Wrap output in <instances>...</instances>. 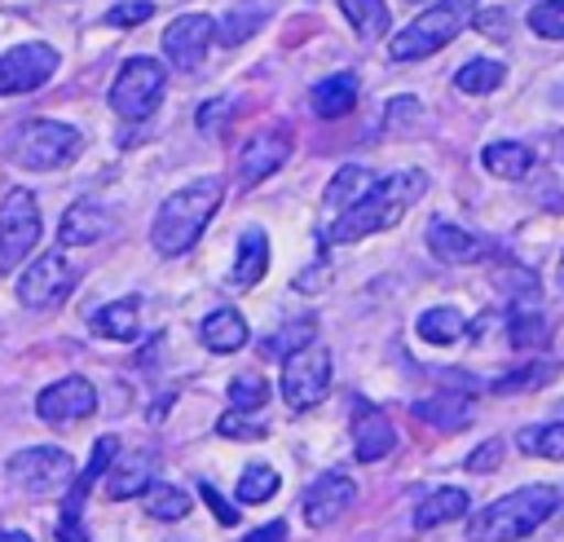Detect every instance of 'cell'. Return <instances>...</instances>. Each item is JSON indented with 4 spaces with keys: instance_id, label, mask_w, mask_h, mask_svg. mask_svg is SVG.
Masks as SVG:
<instances>
[{
    "instance_id": "obj_1",
    "label": "cell",
    "mask_w": 564,
    "mask_h": 542,
    "mask_svg": "<svg viewBox=\"0 0 564 542\" xmlns=\"http://www.w3.org/2000/svg\"><path fill=\"white\" fill-rule=\"evenodd\" d=\"M427 194V172L419 167H401V172H388L379 176L352 207H344L326 229H322V242H361L370 234H383L392 225H401V216Z\"/></svg>"
},
{
    "instance_id": "obj_2",
    "label": "cell",
    "mask_w": 564,
    "mask_h": 542,
    "mask_svg": "<svg viewBox=\"0 0 564 542\" xmlns=\"http://www.w3.org/2000/svg\"><path fill=\"white\" fill-rule=\"evenodd\" d=\"M220 198H225V185L216 176H198V181L181 185L176 194H167L154 212V225H150L154 251L159 256H185L203 238L212 216L220 212Z\"/></svg>"
},
{
    "instance_id": "obj_3",
    "label": "cell",
    "mask_w": 564,
    "mask_h": 542,
    "mask_svg": "<svg viewBox=\"0 0 564 542\" xmlns=\"http://www.w3.org/2000/svg\"><path fill=\"white\" fill-rule=\"evenodd\" d=\"M560 507V489L555 485H520L494 502H485L471 524H467V542H520L529 538L551 511Z\"/></svg>"
},
{
    "instance_id": "obj_4",
    "label": "cell",
    "mask_w": 564,
    "mask_h": 542,
    "mask_svg": "<svg viewBox=\"0 0 564 542\" xmlns=\"http://www.w3.org/2000/svg\"><path fill=\"white\" fill-rule=\"evenodd\" d=\"M476 18V0H432L405 31H397L388 40V57L392 62H419V57H432L441 53L445 44H454L467 22Z\"/></svg>"
},
{
    "instance_id": "obj_5",
    "label": "cell",
    "mask_w": 564,
    "mask_h": 542,
    "mask_svg": "<svg viewBox=\"0 0 564 542\" xmlns=\"http://www.w3.org/2000/svg\"><path fill=\"white\" fill-rule=\"evenodd\" d=\"M79 150H84V137L70 123H57V119H26V123H18L13 145H9L13 163L31 167V172L66 167Z\"/></svg>"
},
{
    "instance_id": "obj_6",
    "label": "cell",
    "mask_w": 564,
    "mask_h": 542,
    "mask_svg": "<svg viewBox=\"0 0 564 542\" xmlns=\"http://www.w3.org/2000/svg\"><path fill=\"white\" fill-rule=\"evenodd\" d=\"M163 88H167V71L154 57H128L119 66L115 84H110V110L119 119H128V123L150 119L159 97H163Z\"/></svg>"
},
{
    "instance_id": "obj_7",
    "label": "cell",
    "mask_w": 564,
    "mask_h": 542,
    "mask_svg": "<svg viewBox=\"0 0 564 542\" xmlns=\"http://www.w3.org/2000/svg\"><path fill=\"white\" fill-rule=\"evenodd\" d=\"M326 388H330V353L317 339H308L282 357V401L291 410L317 405L326 397Z\"/></svg>"
},
{
    "instance_id": "obj_8",
    "label": "cell",
    "mask_w": 564,
    "mask_h": 542,
    "mask_svg": "<svg viewBox=\"0 0 564 542\" xmlns=\"http://www.w3.org/2000/svg\"><path fill=\"white\" fill-rule=\"evenodd\" d=\"M4 471L26 494H62L75 476V458L62 445H26L4 463Z\"/></svg>"
},
{
    "instance_id": "obj_9",
    "label": "cell",
    "mask_w": 564,
    "mask_h": 542,
    "mask_svg": "<svg viewBox=\"0 0 564 542\" xmlns=\"http://www.w3.org/2000/svg\"><path fill=\"white\" fill-rule=\"evenodd\" d=\"M40 242V207L31 189H9L4 207H0V278L9 269H18V260H26Z\"/></svg>"
},
{
    "instance_id": "obj_10",
    "label": "cell",
    "mask_w": 564,
    "mask_h": 542,
    "mask_svg": "<svg viewBox=\"0 0 564 542\" xmlns=\"http://www.w3.org/2000/svg\"><path fill=\"white\" fill-rule=\"evenodd\" d=\"M75 278L79 273L62 251H44L18 273V304L22 308H53L75 291Z\"/></svg>"
},
{
    "instance_id": "obj_11",
    "label": "cell",
    "mask_w": 564,
    "mask_h": 542,
    "mask_svg": "<svg viewBox=\"0 0 564 542\" xmlns=\"http://www.w3.org/2000/svg\"><path fill=\"white\" fill-rule=\"evenodd\" d=\"M57 48L53 44H18L9 53H0V97H13V93H31L40 84H48L57 75Z\"/></svg>"
},
{
    "instance_id": "obj_12",
    "label": "cell",
    "mask_w": 564,
    "mask_h": 542,
    "mask_svg": "<svg viewBox=\"0 0 564 542\" xmlns=\"http://www.w3.org/2000/svg\"><path fill=\"white\" fill-rule=\"evenodd\" d=\"M286 159H291V132H286V128H260V132H251V137L242 141V150H238V185H242V189L260 185V181L273 176Z\"/></svg>"
},
{
    "instance_id": "obj_13",
    "label": "cell",
    "mask_w": 564,
    "mask_h": 542,
    "mask_svg": "<svg viewBox=\"0 0 564 542\" xmlns=\"http://www.w3.org/2000/svg\"><path fill=\"white\" fill-rule=\"evenodd\" d=\"M212 35H216V22H212L207 13H181V18H172L167 31H163V53H167L172 66L198 71L203 57H207Z\"/></svg>"
},
{
    "instance_id": "obj_14",
    "label": "cell",
    "mask_w": 564,
    "mask_h": 542,
    "mask_svg": "<svg viewBox=\"0 0 564 542\" xmlns=\"http://www.w3.org/2000/svg\"><path fill=\"white\" fill-rule=\"evenodd\" d=\"M93 410H97V388L84 375H66L35 397V414L44 423H75V419H88Z\"/></svg>"
},
{
    "instance_id": "obj_15",
    "label": "cell",
    "mask_w": 564,
    "mask_h": 542,
    "mask_svg": "<svg viewBox=\"0 0 564 542\" xmlns=\"http://www.w3.org/2000/svg\"><path fill=\"white\" fill-rule=\"evenodd\" d=\"M352 498H357V485H352V476L348 471H322L308 489H304V498H300V511H304V520L313 524V529H322V524H335L348 507H352Z\"/></svg>"
},
{
    "instance_id": "obj_16",
    "label": "cell",
    "mask_w": 564,
    "mask_h": 542,
    "mask_svg": "<svg viewBox=\"0 0 564 542\" xmlns=\"http://www.w3.org/2000/svg\"><path fill=\"white\" fill-rule=\"evenodd\" d=\"M352 454L361 458V463H379V458H388L392 449H397V427H392V419L379 410V405H370L366 397H357L352 401Z\"/></svg>"
},
{
    "instance_id": "obj_17",
    "label": "cell",
    "mask_w": 564,
    "mask_h": 542,
    "mask_svg": "<svg viewBox=\"0 0 564 542\" xmlns=\"http://www.w3.org/2000/svg\"><path fill=\"white\" fill-rule=\"evenodd\" d=\"M507 339H511V348H529V353L546 344V313H542V300H538V282L533 278H524L520 291L511 295Z\"/></svg>"
},
{
    "instance_id": "obj_18",
    "label": "cell",
    "mask_w": 564,
    "mask_h": 542,
    "mask_svg": "<svg viewBox=\"0 0 564 542\" xmlns=\"http://www.w3.org/2000/svg\"><path fill=\"white\" fill-rule=\"evenodd\" d=\"M427 251L441 260V264H480L489 256V242L476 238L471 229L454 225V220H432L427 225Z\"/></svg>"
},
{
    "instance_id": "obj_19",
    "label": "cell",
    "mask_w": 564,
    "mask_h": 542,
    "mask_svg": "<svg viewBox=\"0 0 564 542\" xmlns=\"http://www.w3.org/2000/svg\"><path fill=\"white\" fill-rule=\"evenodd\" d=\"M264 269H269V238H264L260 225H247L238 234V251H234V264H229V286L247 291L264 278Z\"/></svg>"
},
{
    "instance_id": "obj_20",
    "label": "cell",
    "mask_w": 564,
    "mask_h": 542,
    "mask_svg": "<svg viewBox=\"0 0 564 542\" xmlns=\"http://www.w3.org/2000/svg\"><path fill=\"white\" fill-rule=\"evenodd\" d=\"M414 419L436 432H458L471 423V397H463L458 388H441L427 401H414Z\"/></svg>"
},
{
    "instance_id": "obj_21",
    "label": "cell",
    "mask_w": 564,
    "mask_h": 542,
    "mask_svg": "<svg viewBox=\"0 0 564 542\" xmlns=\"http://www.w3.org/2000/svg\"><path fill=\"white\" fill-rule=\"evenodd\" d=\"M145 485H150V454H115L110 458V476H106V498L110 502H123V498H137V494H145Z\"/></svg>"
},
{
    "instance_id": "obj_22",
    "label": "cell",
    "mask_w": 564,
    "mask_h": 542,
    "mask_svg": "<svg viewBox=\"0 0 564 542\" xmlns=\"http://www.w3.org/2000/svg\"><path fill=\"white\" fill-rule=\"evenodd\" d=\"M106 234H110V216H106L97 203H75V207H66L62 229H57V238H62L66 247H88V242H101Z\"/></svg>"
},
{
    "instance_id": "obj_23",
    "label": "cell",
    "mask_w": 564,
    "mask_h": 542,
    "mask_svg": "<svg viewBox=\"0 0 564 542\" xmlns=\"http://www.w3.org/2000/svg\"><path fill=\"white\" fill-rule=\"evenodd\" d=\"M198 339L212 348V353H238L247 344V317L238 308H212L198 326Z\"/></svg>"
},
{
    "instance_id": "obj_24",
    "label": "cell",
    "mask_w": 564,
    "mask_h": 542,
    "mask_svg": "<svg viewBox=\"0 0 564 542\" xmlns=\"http://www.w3.org/2000/svg\"><path fill=\"white\" fill-rule=\"evenodd\" d=\"M463 516H467V489L436 485L414 507V529H436V524H449V520H463Z\"/></svg>"
},
{
    "instance_id": "obj_25",
    "label": "cell",
    "mask_w": 564,
    "mask_h": 542,
    "mask_svg": "<svg viewBox=\"0 0 564 542\" xmlns=\"http://www.w3.org/2000/svg\"><path fill=\"white\" fill-rule=\"evenodd\" d=\"M379 176L370 172V167H361V163H344L335 176H330V185L322 189V203H326V212L330 216H339L344 207H352L370 185H375Z\"/></svg>"
},
{
    "instance_id": "obj_26",
    "label": "cell",
    "mask_w": 564,
    "mask_h": 542,
    "mask_svg": "<svg viewBox=\"0 0 564 542\" xmlns=\"http://www.w3.org/2000/svg\"><path fill=\"white\" fill-rule=\"evenodd\" d=\"M137 326H141V300L137 295H123V300H110L93 313V330L106 335V339H137Z\"/></svg>"
},
{
    "instance_id": "obj_27",
    "label": "cell",
    "mask_w": 564,
    "mask_h": 542,
    "mask_svg": "<svg viewBox=\"0 0 564 542\" xmlns=\"http://www.w3.org/2000/svg\"><path fill=\"white\" fill-rule=\"evenodd\" d=\"M414 330H419L423 344L445 348V344H458V339L467 335V317H463L454 304H436V308H423V313H419Z\"/></svg>"
},
{
    "instance_id": "obj_28",
    "label": "cell",
    "mask_w": 564,
    "mask_h": 542,
    "mask_svg": "<svg viewBox=\"0 0 564 542\" xmlns=\"http://www.w3.org/2000/svg\"><path fill=\"white\" fill-rule=\"evenodd\" d=\"M357 106V75L339 71V75H326L322 84H313V110L322 119H339Z\"/></svg>"
},
{
    "instance_id": "obj_29",
    "label": "cell",
    "mask_w": 564,
    "mask_h": 542,
    "mask_svg": "<svg viewBox=\"0 0 564 542\" xmlns=\"http://www.w3.org/2000/svg\"><path fill=\"white\" fill-rule=\"evenodd\" d=\"M480 163H485V172H494L502 181H520L533 167V150L524 141H489L480 150Z\"/></svg>"
},
{
    "instance_id": "obj_30",
    "label": "cell",
    "mask_w": 564,
    "mask_h": 542,
    "mask_svg": "<svg viewBox=\"0 0 564 542\" xmlns=\"http://www.w3.org/2000/svg\"><path fill=\"white\" fill-rule=\"evenodd\" d=\"M516 445L533 458H564V419H546L516 432Z\"/></svg>"
},
{
    "instance_id": "obj_31",
    "label": "cell",
    "mask_w": 564,
    "mask_h": 542,
    "mask_svg": "<svg viewBox=\"0 0 564 542\" xmlns=\"http://www.w3.org/2000/svg\"><path fill=\"white\" fill-rule=\"evenodd\" d=\"M339 9H344V18L352 22V31L361 40H379L392 26V13H388L383 0H339Z\"/></svg>"
},
{
    "instance_id": "obj_32",
    "label": "cell",
    "mask_w": 564,
    "mask_h": 542,
    "mask_svg": "<svg viewBox=\"0 0 564 542\" xmlns=\"http://www.w3.org/2000/svg\"><path fill=\"white\" fill-rule=\"evenodd\" d=\"M502 79H507V66H502V62H494V57H471L467 66H458L454 88H458V93L480 97V93H494Z\"/></svg>"
},
{
    "instance_id": "obj_33",
    "label": "cell",
    "mask_w": 564,
    "mask_h": 542,
    "mask_svg": "<svg viewBox=\"0 0 564 542\" xmlns=\"http://www.w3.org/2000/svg\"><path fill=\"white\" fill-rule=\"evenodd\" d=\"M141 507L154 520H181L189 511V494L176 489V485H167V480H150L145 494H141Z\"/></svg>"
},
{
    "instance_id": "obj_34",
    "label": "cell",
    "mask_w": 564,
    "mask_h": 542,
    "mask_svg": "<svg viewBox=\"0 0 564 542\" xmlns=\"http://www.w3.org/2000/svg\"><path fill=\"white\" fill-rule=\"evenodd\" d=\"M278 471L273 467H264V463H251L242 476H238V502H247V507H260V502H269L273 494H278Z\"/></svg>"
},
{
    "instance_id": "obj_35",
    "label": "cell",
    "mask_w": 564,
    "mask_h": 542,
    "mask_svg": "<svg viewBox=\"0 0 564 542\" xmlns=\"http://www.w3.org/2000/svg\"><path fill=\"white\" fill-rule=\"evenodd\" d=\"M260 22H264V9H260V4H251V9H247V4H238L229 18H220V22H216V40H220V44H242L247 35H256V26H260Z\"/></svg>"
},
{
    "instance_id": "obj_36",
    "label": "cell",
    "mask_w": 564,
    "mask_h": 542,
    "mask_svg": "<svg viewBox=\"0 0 564 542\" xmlns=\"http://www.w3.org/2000/svg\"><path fill=\"white\" fill-rule=\"evenodd\" d=\"M269 401V383L260 375H234L229 379V405L234 410H260Z\"/></svg>"
},
{
    "instance_id": "obj_37",
    "label": "cell",
    "mask_w": 564,
    "mask_h": 542,
    "mask_svg": "<svg viewBox=\"0 0 564 542\" xmlns=\"http://www.w3.org/2000/svg\"><path fill=\"white\" fill-rule=\"evenodd\" d=\"M529 31L542 40H564V0H542L529 9Z\"/></svg>"
},
{
    "instance_id": "obj_38",
    "label": "cell",
    "mask_w": 564,
    "mask_h": 542,
    "mask_svg": "<svg viewBox=\"0 0 564 542\" xmlns=\"http://www.w3.org/2000/svg\"><path fill=\"white\" fill-rule=\"evenodd\" d=\"M555 370H560L555 361H529L524 370H516V375H502L494 388H498V392H524V388H542V383H546Z\"/></svg>"
},
{
    "instance_id": "obj_39",
    "label": "cell",
    "mask_w": 564,
    "mask_h": 542,
    "mask_svg": "<svg viewBox=\"0 0 564 542\" xmlns=\"http://www.w3.org/2000/svg\"><path fill=\"white\" fill-rule=\"evenodd\" d=\"M308 339H313V322L304 317V322H295V326H286V330H273V335L264 339V348H260V353L282 361L291 348H300V344H308Z\"/></svg>"
},
{
    "instance_id": "obj_40",
    "label": "cell",
    "mask_w": 564,
    "mask_h": 542,
    "mask_svg": "<svg viewBox=\"0 0 564 542\" xmlns=\"http://www.w3.org/2000/svg\"><path fill=\"white\" fill-rule=\"evenodd\" d=\"M150 13H154V4H150V0H123V4L106 9V22H110V26H123V31H128V26H141V22L150 18Z\"/></svg>"
},
{
    "instance_id": "obj_41",
    "label": "cell",
    "mask_w": 564,
    "mask_h": 542,
    "mask_svg": "<svg viewBox=\"0 0 564 542\" xmlns=\"http://www.w3.org/2000/svg\"><path fill=\"white\" fill-rule=\"evenodd\" d=\"M216 432L220 436H234V441H260L264 436V423H251V419H242V410H229L225 419H216Z\"/></svg>"
},
{
    "instance_id": "obj_42",
    "label": "cell",
    "mask_w": 564,
    "mask_h": 542,
    "mask_svg": "<svg viewBox=\"0 0 564 542\" xmlns=\"http://www.w3.org/2000/svg\"><path fill=\"white\" fill-rule=\"evenodd\" d=\"M229 115H234L229 97L203 101V110H198V128H203V132H225V128H229Z\"/></svg>"
},
{
    "instance_id": "obj_43",
    "label": "cell",
    "mask_w": 564,
    "mask_h": 542,
    "mask_svg": "<svg viewBox=\"0 0 564 542\" xmlns=\"http://www.w3.org/2000/svg\"><path fill=\"white\" fill-rule=\"evenodd\" d=\"M498 458H502V445L498 441H480L471 449V458H467V471H489V467H498Z\"/></svg>"
},
{
    "instance_id": "obj_44",
    "label": "cell",
    "mask_w": 564,
    "mask_h": 542,
    "mask_svg": "<svg viewBox=\"0 0 564 542\" xmlns=\"http://www.w3.org/2000/svg\"><path fill=\"white\" fill-rule=\"evenodd\" d=\"M198 489H203V498H207V507H212V511L220 516V524H238V511H234V507H229V502H225V498H220V494H216L212 485H198Z\"/></svg>"
},
{
    "instance_id": "obj_45",
    "label": "cell",
    "mask_w": 564,
    "mask_h": 542,
    "mask_svg": "<svg viewBox=\"0 0 564 542\" xmlns=\"http://www.w3.org/2000/svg\"><path fill=\"white\" fill-rule=\"evenodd\" d=\"M242 542H286V520H269V524L251 529Z\"/></svg>"
},
{
    "instance_id": "obj_46",
    "label": "cell",
    "mask_w": 564,
    "mask_h": 542,
    "mask_svg": "<svg viewBox=\"0 0 564 542\" xmlns=\"http://www.w3.org/2000/svg\"><path fill=\"white\" fill-rule=\"evenodd\" d=\"M0 542H31V533H22V529H4Z\"/></svg>"
},
{
    "instance_id": "obj_47",
    "label": "cell",
    "mask_w": 564,
    "mask_h": 542,
    "mask_svg": "<svg viewBox=\"0 0 564 542\" xmlns=\"http://www.w3.org/2000/svg\"><path fill=\"white\" fill-rule=\"evenodd\" d=\"M560 286H564V256H560Z\"/></svg>"
},
{
    "instance_id": "obj_48",
    "label": "cell",
    "mask_w": 564,
    "mask_h": 542,
    "mask_svg": "<svg viewBox=\"0 0 564 542\" xmlns=\"http://www.w3.org/2000/svg\"><path fill=\"white\" fill-rule=\"evenodd\" d=\"M410 4H423V0H410Z\"/></svg>"
},
{
    "instance_id": "obj_49",
    "label": "cell",
    "mask_w": 564,
    "mask_h": 542,
    "mask_svg": "<svg viewBox=\"0 0 564 542\" xmlns=\"http://www.w3.org/2000/svg\"><path fill=\"white\" fill-rule=\"evenodd\" d=\"M560 150H564V141H560Z\"/></svg>"
}]
</instances>
